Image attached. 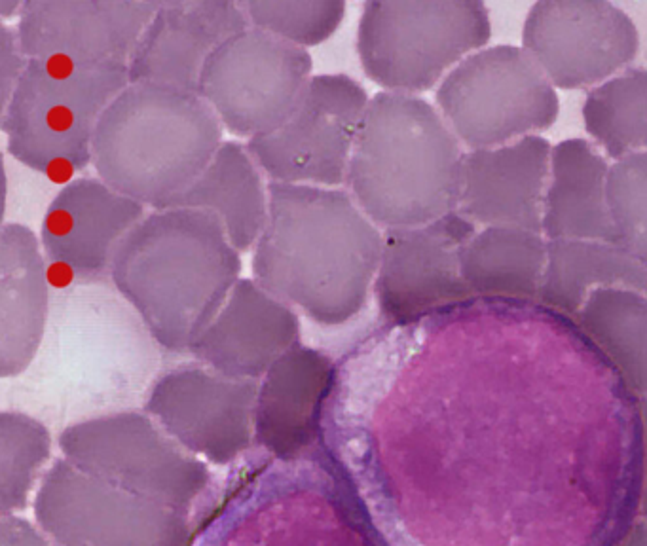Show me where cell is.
Listing matches in <instances>:
<instances>
[{
    "label": "cell",
    "mask_w": 647,
    "mask_h": 546,
    "mask_svg": "<svg viewBox=\"0 0 647 546\" xmlns=\"http://www.w3.org/2000/svg\"><path fill=\"white\" fill-rule=\"evenodd\" d=\"M52 296L42 346L6 401L63 429L147 401L160 349L111 281L76 283Z\"/></svg>",
    "instance_id": "1"
},
{
    "label": "cell",
    "mask_w": 647,
    "mask_h": 546,
    "mask_svg": "<svg viewBox=\"0 0 647 546\" xmlns=\"http://www.w3.org/2000/svg\"><path fill=\"white\" fill-rule=\"evenodd\" d=\"M268 196L253 279L317 325L348 323L369 300L384 232L344 188L268 182Z\"/></svg>",
    "instance_id": "2"
},
{
    "label": "cell",
    "mask_w": 647,
    "mask_h": 546,
    "mask_svg": "<svg viewBox=\"0 0 647 546\" xmlns=\"http://www.w3.org/2000/svg\"><path fill=\"white\" fill-rule=\"evenodd\" d=\"M241 253L213 215L152 209L114 256L111 285L158 346L190 351L240 281Z\"/></svg>",
    "instance_id": "3"
},
{
    "label": "cell",
    "mask_w": 647,
    "mask_h": 546,
    "mask_svg": "<svg viewBox=\"0 0 647 546\" xmlns=\"http://www.w3.org/2000/svg\"><path fill=\"white\" fill-rule=\"evenodd\" d=\"M465 154L424 97L380 91L353 146L348 192L382 232L424 226L458 211Z\"/></svg>",
    "instance_id": "4"
},
{
    "label": "cell",
    "mask_w": 647,
    "mask_h": 546,
    "mask_svg": "<svg viewBox=\"0 0 647 546\" xmlns=\"http://www.w3.org/2000/svg\"><path fill=\"white\" fill-rule=\"evenodd\" d=\"M222 133L198 93L130 82L95 131V177L145 207L166 209L204 173Z\"/></svg>",
    "instance_id": "5"
},
{
    "label": "cell",
    "mask_w": 647,
    "mask_h": 546,
    "mask_svg": "<svg viewBox=\"0 0 647 546\" xmlns=\"http://www.w3.org/2000/svg\"><path fill=\"white\" fill-rule=\"evenodd\" d=\"M192 546H388L327 455L274 459L232 493Z\"/></svg>",
    "instance_id": "6"
},
{
    "label": "cell",
    "mask_w": 647,
    "mask_h": 546,
    "mask_svg": "<svg viewBox=\"0 0 647 546\" xmlns=\"http://www.w3.org/2000/svg\"><path fill=\"white\" fill-rule=\"evenodd\" d=\"M128 86V65L29 59L0 112L6 154L38 175L71 179L92 165L97 126Z\"/></svg>",
    "instance_id": "7"
},
{
    "label": "cell",
    "mask_w": 647,
    "mask_h": 546,
    "mask_svg": "<svg viewBox=\"0 0 647 546\" xmlns=\"http://www.w3.org/2000/svg\"><path fill=\"white\" fill-rule=\"evenodd\" d=\"M492 37L481 0H370L357 27V55L370 82L420 95L441 86Z\"/></svg>",
    "instance_id": "8"
},
{
    "label": "cell",
    "mask_w": 647,
    "mask_h": 546,
    "mask_svg": "<svg viewBox=\"0 0 647 546\" xmlns=\"http://www.w3.org/2000/svg\"><path fill=\"white\" fill-rule=\"evenodd\" d=\"M435 107L467 152L517 143L553 128L555 86L522 46H486L463 59L435 93Z\"/></svg>",
    "instance_id": "9"
},
{
    "label": "cell",
    "mask_w": 647,
    "mask_h": 546,
    "mask_svg": "<svg viewBox=\"0 0 647 546\" xmlns=\"http://www.w3.org/2000/svg\"><path fill=\"white\" fill-rule=\"evenodd\" d=\"M38 528L57 546H192L190 509L124 490L57 459L35 497Z\"/></svg>",
    "instance_id": "10"
},
{
    "label": "cell",
    "mask_w": 647,
    "mask_h": 546,
    "mask_svg": "<svg viewBox=\"0 0 647 546\" xmlns=\"http://www.w3.org/2000/svg\"><path fill=\"white\" fill-rule=\"evenodd\" d=\"M59 450L86 473L181 509H190L211 482L204 461L145 410L74 423L59 431Z\"/></svg>",
    "instance_id": "11"
},
{
    "label": "cell",
    "mask_w": 647,
    "mask_h": 546,
    "mask_svg": "<svg viewBox=\"0 0 647 546\" xmlns=\"http://www.w3.org/2000/svg\"><path fill=\"white\" fill-rule=\"evenodd\" d=\"M312 67L308 50L251 25L207 61L196 93L222 128L251 141L293 114L314 76Z\"/></svg>",
    "instance_id": "12"
},
{
    "label": "cell",
    "mask_w": 647,
    "mask_h": 546,
    "mask_svg": "<svg viewBox=\"0 0 647 546\" xmlns=\"http://www.w3.org/2000/svg\"><path fill=\"white\" fill-rule=\"evenodd\" d=\"M370 97L346 74H314L293 114L245 146L270 182L340 188Z\"/></svg>",
    "instance_id": "13"
},
{
    "label": "cell",
    "mask_w": 647,
    "mask_h": 546,
    "mask_svg": "<svg viewBox=\"0 0 647 546\" xmlns=\"http://www.w3.org/2000/svg\"><path fill=\"white\" fill-rule=\"evenodd\" d=\"M522 50L556 90H594L630 69L640 33L608 0H541L522 27Z\"/></svg>",
    "instance_id": "14"
},
{
    "label": "cell",
    "mask_w": 647,
    "mask_h": 546,
    "mask_svg": "<svg viewBox=\"0 0 647 546\" xmlns=\"http://www.w3.org/2000/svg\"><path fill=\"white\" fill-rule=\"evenodd\" d=\"M477 230L454 211L424 226L384 232V253L372 287L384 319L407 327L471 300L463 255Z\"/></svg>",
    "instance_id": "15"
},
{
    "label": "cell",
    "mask_w": 647,
    "mask_h": 546,
    "mask_svg": "<svg viewBox=\"0 0 647 546\" xmlns=\"http://www.w3.org/2000/svg\"><path fill=\"white\" fill-rule=\"evenodd\" d=\"M257 397L259 382L185 364L158 376L143 410L190 454L228 465L255 440Z\"/></svg>",
    "instance_id": "16"
},
{
    "label": "cell",
    "mask_w": 647,
    "mask_h": 546,
    "mask_svg": "<svg viewBox=\"0 0 647 546\" xmlns=\"http://www.w3.org/2000/svg\"><path fill=\"white\" fill-rule=\"evenodd\" d=\"M145 217L143 203L97 177H82L65 184L48 203L38 239L46 260L65 268L71 281H111L114 256Z\"/></svg>",
    "instance_id": "17"
},
{
    "label": "cell",
    "mask_w": 647,
    "mask_h": 546,
    "mask_svg": "<svg viewBox=\"0 0 647 546\" xmlns=\"http://www.w3.org/2000/svg\"><path fill=\"white\" fill-rule=\"evenodd\" d=\"M156 10L158 2L137 0H27L16 31L29 59L128 65Z\"/></svg>",
    "instance_id": "18"
},
{
    "label": "cell",
    "mask_w": 647,
    "mask_h": 546,
    "mask_svg": "<svg viewBox=\"0 0 647 546\" xmlns=\"http://www.w3.org/2000/svg\"><path fill=\"white\" fill-rule=\"evenodd\" d=\"M249 27L243 2H158L128 63L130 82L196 93L207 61Z\"/></svg>",
    "instance_id": "19"
},
{
    "label": "cell",
    "mask_w": 647,
    "mask_h": 546,
    "mask_svg": "<svg viewBox=\"0 0 647 546\" xmlns=\"http://www.w3.org/2000/svg\"><path fill=\"white\" fill-rule=\"evenodd\" d=\"M553 145L541 137L473 150L463 160L458 211L481 228H522L543 234Z\"/></svg>",
    "instance_id": "20"
},
{
    "label": "cell",
    "mask_w": 647,
    "mask_h": 546,
    "mask_svg": "<svg viewBox=\"0 0 647 546\" xmlns=\"http://www.w3.org/2000/svg\"><path fill=\"white\" fill-rule=\"evenodd\" d=\"M298 340V313L255 279H240L190 353L222 376L260 382Z\"/></svg>",
    "instance_id": "21"
},
{
    "label": "cell",
    "mask_w": 647,
    "mask_h": 546,
    "mask_svg": "<svg viewBox=\"0 0 647 546\" xmlns=\"http://www.w3.org/2000/svg\"><path fill=\"white\" fill-rule=\"evenodd\" d=\"M336 383L333 361L314 347L287 351L259 382L255 442L274 459L312 454Z\"/></svg>",
    "instance_id": "22"
},
{
    "label": "cell",
    "mask_w": 647,
    "mask_h": 546,
    "mask_svg": "<svg viewBox=\"0 0 647 546\" xmlns=\"http://www.w3.org/2000/svg\"><path fill=\"white\" fill-rule=\"evenodd\" d=\"M52 310L46 256L21 222L0 230V376L19 378L37 357Z\"/></svg>",
    "instance_id": "23"
},
{
    "label": "cell",
    "mask_w": 647,
    "mask_h": 546,
    "mask_svg": "<svg viewBox=\"0 0 647 546\" xmlns=\"http://www.w3.org/2000/svg\"><path fill=\"white\" fill-rule=\"evenodd\" d=\"M610 167L600 148L587 139L553 146L543 211L547 241L617 243L608 201Z\"/></svg>",
    "instance_id": "24"
},
{
    "label": "cell",
    "mask_w": 647,
    "mask_h": 546,
    "mask_svg": "<svg viewBox=\"0 0 647 546\" xmlns=\"http://www.w3.org/2000/svg\"><path fill=\"white\" fill-rule=\"evenodd\" d=\"M262 175L247 146L224 141L204 173L167 207L213 215L230 243L240 253H247L255 249L270 213L268 182Z\"/></svg>",
    "instance_id": "25"
},
{
    "label": "cell",
    "mask_w": 647,
    "mask_h": 546,
    "mask_svg": "<svg viewBox=\"0 0 647 546\" xmlns=\"http://www.w3.org/2000/svg\"><path fill=\"white\" fill-rule=\"evenodd\" d=\"M627 289L647 296V264L613 241H549L537 302L575 317L594 291Z\"/></svg>",
    "instance_id": "26"
},
{
    "label": "cell",
    "mask_w": 647,
    "mask_h": 546,
    "mask_svg": "<svg viewBox=\"0 0 647 546\" xmlns=\"http://www.w3.org/2000/svg\"><path fill=\"white\" fill-rule=\"evenodd\" d=\"M549 260V241L522 228H481L463 255L473 296L537 300Z\"/></svg>",
    "instance_id": "27"
},
{
    "label": "cell",
    "mask_w": 647,
    "mask_h": 546,
    "mask_svg": "<svg viewBox=\"0 0 647 546\" xmlns=\"http://www.w3.org/2000/svg\"><path fill=\"white\" fill-rule=\"evenodd\" d=\"M575 321L617 368L630 393H647L646 294L627 289L594 291Z\"/></svg>",
    "instance_id": "28"
},
{
    "label": "cell",
    "mask_w": 647,
    "mask_h": 546,
    "mask_svg": "<svg viewBox=\"0 0 647 546\" xmlns=\"http://www.w3.org/2000/svg\"><path fill=\"white\" fill-rule=\"evenodd\" d=\"M583 122L611 162L647 154V69H627L589 91Z\"/></svg>",
    "instance_id": "29"
},
{
    "label": "cell",
    "mask_w": 647,
    "mask_h": 546,
    "mask_svg": "<svg viewBox=\"0 0 647 546\" xmlns=\"http://www.w3.org/2000/svg\"><path fill=\"white\" fill-rule=\"evenodd\" d=\"M52 452V435L44 421L18 410L0 412V510L16 514L27 509Z\"/></svg>",
    "instance_id": "30"
},
{
    "label": "cell",
    "mask_w": 647,
    "mask_h": 546,
    "mask_svg": "<svg viewBox=\"0 0 647 546\" xmlns=\"http://www.w3.org/2000/svg\"><path fill=\"white\" fill-rule=\"evenodd\" d=\"M243 6L253 27L304 50L333 37L346 16L342 0H249Z\"/></svg>",
    "instance_id": "31"
},
{
    "label": "cell",
    "mask_w": 647,
    "mask_h": 546,
    "mask_svg": "<svg viewBox=\"0 0 647 546\" xmlns=\"http://www.w3.org/2000/svg\"><path fill=\"white\" fill-rule=\"evenodd\" d=\"M608 201L617 243L647 264V154L611 164Z\"/></svg>",
    "instance_id": "32"
},
{
    "label": "cell",
    "mask_w": 647,
    "mask_h": 546,
    "mask_svg": "<svg viewBox=\"0 0 647 546\" xmlns=\"http://www.w3.org/2000/svg\"><path fill=\"white\" fill-rule=\"evenodd\" d=\"M29 57L23 54L16 25L0 23V112L10 103Z\"/></svg>",
    "instance_id": "33"
},
{
    "label": "cell",
    "mask_w": 647,
    "mask_h": 546,
    "mask_svg": "<svg viewBox=\"0 0 647 546\" xmlns=\"http://www.w3.org/2000/svg\"><path fill=\"white\" fill-rule=\"evenodd\" d=\"M0 546H52L44 531H38L16 514L0 518Z\"/></svg>",
    "instance_id": "34"
},
{
    "label": "cell",
    "mask_w": 647,
    "mask_h": 546,
    "mask_svg": "<svg viewBox=\"0 0 647 546\" xmlns=\"http://www.w3.org/2000/svg\"><path fill=\"white\" fill-rule=\"evenodd\" d=\"M21 8H23V2H19V0H0V18H2V23L10 21V19H18L19 14H21Z\"/></svg>",
    "instance_id": "35"
}]
</instances>
